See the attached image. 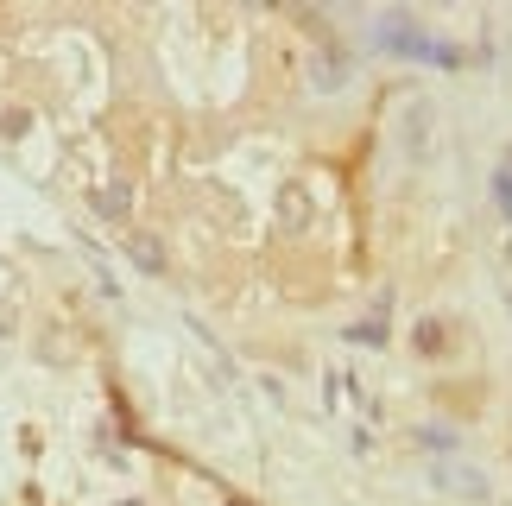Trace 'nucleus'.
<instances>
[{"label":"nucleus","mask_w":512,"mask_h":506,"mask_svg":"<svg viewBox=\"0 0 512 506\" xmlns=\"http://www.w3.org/2000/svg\"><path fill=\"white\" fill-rule=\"evenodd\" d=\"M127 203H133V190H127L121 178H114L108 190H95V209H102V216H108V222H121V216H127Z\"/></svg>","instance_id":"7ed1b4c3"},{"label":"nucleus","mask_w":512,"mask_h":506,"mask_svg":"<svg viewBox=\"0 0 512 506\" xmlns=\"http://www.w3.org/2000/svg\"><path fill=\"white\" fill-rule=\"evenodd\" d=\"M121 506H140V500H121Z\"/></svg>","instance_id":"0eeeda50"},{"label":"nucleus","mask_w":512,"mask_h":506,"mask_svg":"<svg viewBox=\"0 0 512 506\" xmlns=\"http://www.w3.org/2000/svg\"><path fill=\"white\" fill-rule=\"evenodd\" d=\"M494 197H500V216L512 222V152H506V165H500V178H494Z\"/></svg>","instance_id":"20e7f679"},{"label":"nucleus","mask_w":512,"mask_h":506,"mask_svg":"<svg viewBox=\"0 0 512 506\" xmlns=\"http://www.w3.org/2000/svg\"><path fill=\"white\" fill-rule=\"evenodd\" d=\"M405 127H411V159H430V102H411Z\"/></svg>","instance_id":"f03ea898"},{"label":"nucleus","mask_w":512,"mask_h":506,"mask_svg":"<svg viewBox=\"0 0 512 506\" xmlns=\"http://www.w3.org/2000/svg\"><path fill=\"white\" fill-rule=\"evenodd\" d=\"M437 342H443V329H437V323H424V329H418V348H424V355H437Z\"/></svg>","instance_id":"423d86ee"},{"label":"nucleus","mask_w":512,"mask_h":506,"mask_svg":"<svg viewBox=\"0 0 512 506\" xmlns=\"http://www.w3.org/2000/svg\"><path fill=\"white\" fill-rule=\"evenodd\" d=\"M310 222H317V197H310V184H285L279 190V235H304Z\"/></svg>","instance_id":"f257e3e1"},{"label":"nucleus","mask_w":512,"mask_h":506,"mask_svg":"<svg viewBox=\"0 0 512 506\" xmlns=\"http://www.w3.org/2000/svg\"><path fill=\"white\" fill-rule=\"evenodd\" d=\"M133 260H140L146 272H159V266H165V253H159V241H133Z\"/></svg>","instance_id":"39448f33"}]
</instances>
